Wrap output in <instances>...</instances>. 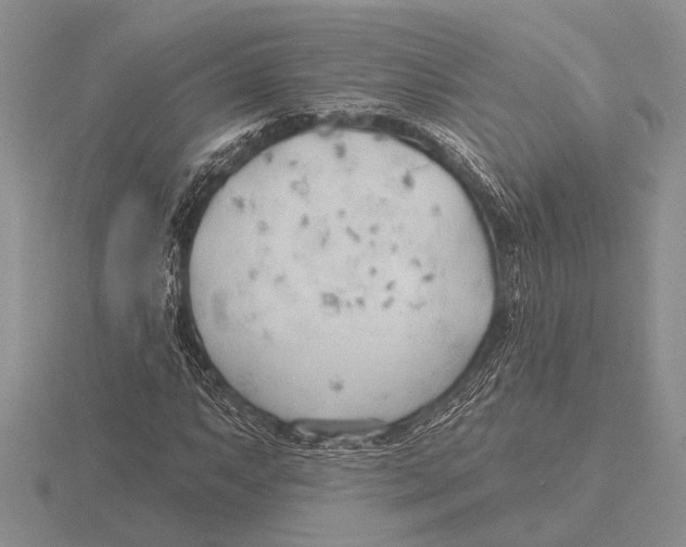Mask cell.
Returning <instances> with one entry per match:
<instances>
[{"label":"cell","mask_w":686,"mask_h":547,"mask_svg":"<svg viewBox=\"0 0 686 547\" xmlns=\"http://www.w3.org/2000/svg\"><path fill=\"white\" fill-rule=\"evenodd\" d=\"M188 284L257 384L342 416L441 396L481 345L496 292L467 202L352 149L254 170L191 253Z\"/></svg>","instance_id":"6da1fadb"}]
</instances>
